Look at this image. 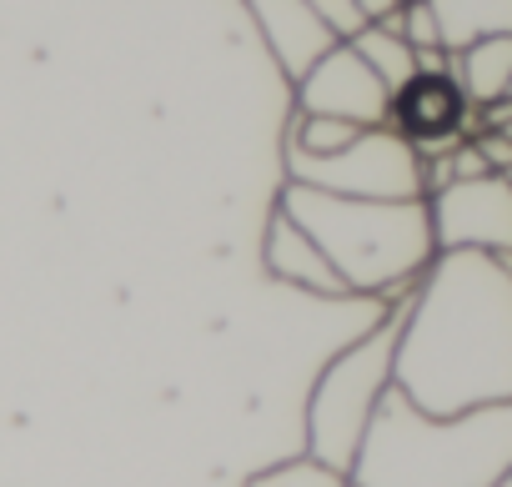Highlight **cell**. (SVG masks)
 Masks as SVG:
<instances>
[{
  "mask_svg": "<svg viewBox=\"0 0 512 487\" xmlns=\"http://www.w3.org/2000/svg\"><path fill=\"white\" fill-rule=\"evenodd\" d=\"M452 51L482 36H512V0H432Z\"/></svg>",
  "mask_w": 512,
  "mask_h": 487,
  "instance_id": "13",
  "label": "cell"
},
{
  "mask_svg": "<svg viewBox=\"0 0 512 487\" xmlns=\"http://www.w3.org/2000/svg\"><path fill=\"white\" fill-rule=\"evenodd\" d=\"M352 46H357V56L382 76V86H387L392 96L422 71V51H417L392 21H372V26H362V31L352 36Z\"/></svg>",
  "mask_w": 512,
  "mask_h": 487,
  "instance_id": "12",
  "label": "cell"
},
{
  "mask_svg": "<svg viewBox=\"0 0 512 487\" xmlns=\"http://www.w3.org/2000/svg\"><path fill=\"white\" fill-rule=\"evenodd\" d=\"M241 6L256 21V31H262L272 61L282 66V76L292 86L337 46V36L327 31V21L317 16L312 0H241Z\"/></svg>",
  "mask_w": 512,
  "mask_h": 487,
  "instance_id": "10",
  "label": "cell"
},
{
  "mask_svg": "<svg viewBox=\"0 0 512 487\" xmlns=\"http://www.w3.org/2000/svg\"><path fill=\"white\" fill-rule=\"evenodd\" d=\"M392 126L427 156L437 151H452L457 141L477 136L482 126V111L472 106L467 86L457 81V66L447 71H417L397 96H392Z\"/></svg>",
  "mask_w": 512,
  "mask_h": 487,
  "instance_id": "7",
  "label": "cell"
},
{
  "mask_svg": "<svg viewBox=\"0 0 512 487\" xmlns=\"http://www.w3.org/2000/svg\"><path fill=\"white\" fill-rule=\"evenodd\" d=\"M292 91H297V111L302 116H337V121H357V126H392V91L357 56L352 41H337Z\"/></svg>",
  "mask_w": 512,
  "mask_h": 487,
  "instance_id": "8",
  "label": "cell"
},
{
  "mask_svg": "<svg viewBox=\"0 0 512 487\" xmlns=\"http://www.w3.org/2000/svg\"><path fill=\"white\" fill-rule=\"evenodd\" d=\"M507 96H512V91H507Z\"/></svg>",
  "mask_w": 512,
  "mask_h": 487,
  "instance_id": "20",
  "label": "cell"
},
{
  "mask_svg": "<svg viewBox=\"0 0 512 487\" xmlns=\"http://www.w3.org/2000/svg\"><path fill=\"white\" fill-rule=\"evenodd\" d=\"M512 467V402L472 412H427L402 387L387 392L362 457L357 487H492Z\"/></svg>",
  "mask_w": 512,
  "mask_h": 487,
  "instance_id": "2",
  "label": "cell"
},
{
  "mask_svg": "<svg viewBox=\"0 0 512 487\" xmlns=\"http://www.w3.org/2000/svg\"><path fill=\"white\" fill-rule=\"evenodd\" d=\"M492 487H512V467H507V472H502V477H497Z\"/></svg>",
  "mask_w": 512,
  "mask_h": 487,
  "instance_id": "19",
  "label": "cell"
},
{
  "mask_svg": "<svg viewBox=\"0 0 512 487\" xmlns=\"http://www.w3.org/2000/svg\"><path fill=\"white\" fill-rule=\"evenodd\" d=\"M262 262L267 272L282 282V287H297V292H312V297H327V302H342L352 297L347 277L337 272V262L327 257L322 241L277 201L272 216H267V241H262Z\"/></svg>",
  "mask_w": 512,
  "mask_h": 487,
  "instance_id": "9",
  "label": "cell"
},
{
  "mask_svg": "<svg viewBox=\"0 0 512 487\" xmlns=\"http://www.w3.org/2000/svg\"><path fill=\"white\" fill-rule=\"evenodd\" d=\"M457 81L467 86L472 106H497L512 91V36H482L472 46L457 51Z\"/></svg>",
  "mask_w": 512,
  "mask_h": 487,
  "instance_id": "11",
  "label": "cell"
},
{
  "mask_svg": "<svg viewBox=\"0 0 512 487\" xmlns=\"http://www.w3.org/2000/svg\"><path fill=\"white\" fill-rule=\"evenodd\" d=\"M357 6H362V16H367V21H397L407 0H357Z\"/></svg>",
  "mask_w": 512,
  "mask_h": 487,
  "instance_id": "18",
  "label": "cell"
},
{
  "mask_svg": "<svg viewBox=\"0 0 512 487\" xmlns=\"http://www.w3.org/2000/svg\"><path fill=\"white\" fill-rule=\"evenodd\" d=\"M437 252H497L512 257V176L487 171L472 181H452L427 196Z\"/></svg>",
  "mask_w": 512,
  "mask_h": 487,
  "instance_id": "6",
  "label": "cell"
},
{
  "mask_svg": "<svg viewBox=\"0 0 512 487\" xmlns=\"http://www.w3.org/2000/svg\"><path fill=\"white\" fill-rule=\"evenodd\" d=\"M352 487H357V482H352Z\"/></svg>",
  "mask_w": 512,
  "mask_h": 487,
  "instance_id": "21",
  "label": "cell"
},
{
  "mask_svg": "<svg viewBox=\"0 0 512 487\" xmlns=\"http://www.w3.org/2000/svg\"><path fill=\"white\" fill-rule=\"evenodd\" d=\"M392 26H397L422 56H427V51H452L447 36H442V21H437V6H432V0H407L402 16H397Z\"/></svg>",
  "mask_w": 512,
  "mask_h": 487,
  "instance_id": "16",
  "label": "cell"
},
{
  "mask_svg": "<svg viewBox=\"0 0 512 487\" xmlns=\"http://www.w3.org/2000/svg\"><path fill=\"white\" fill-rule=\"evenodd\" d=\"M312 6H317V16L327 21V31H332L337 41H352L362 26H372V21L362 16L357 0H312Z\"/></svg>",
  "mask_w": 512,
  "mask_h": 487,
  "instance_id": "17",
  "label": "cell"
},
{
  "mask_svg": "<svg viewBox=\"0 0 512 487\" xmlns=\"http://www.w3.org/2000/svg\"><path fill=\"white\" fill-rule=\"evenodd\" d=\"M397 387L427 412L512 402V257L437 252L402 297Z\"/></svg>",
  "mask_w": 512,
  "mask_h": 487,
  "instance_id": "1",
  "label": "cell"
},
{
  "mask_svg": "<svg viewBox=\"0 0 512 487\" xmlns=\"http://www.w3.org/2000/svg\"><path fill=\"white\" fill-rule=\"evenodd\" d=\"M282 166H287V181H302L332 196H382V201L427 196V161L397 126H367L352 146L327 151V156L282 141Z\"/></svg>",
  "mask_w": 512,
  "mask_h": 487,
  "instance_id": "5",
  "label": "cell"
},
{
  "mask_svg": "<svg viewBox=\"0 0 512 487\" xmlns=\"http://www.w3.org/2000/svg\"><path fill=\"white\" fill-rule=\"evenodd\" d=\"M362 131H367V126H357V121H337V116H302V111H292L287 141H292V146H302V151H317V156H327V151H342V146H352Z\"/></svg>",
  "mask_w": 512,
  "mask_h": 487,
  "instance_id": "15",
  "label": "cell"
},
{
  "mask_svg": "<svg viewBox=\"0 0 512 487\" xmlns=\"http://www.w3.org/2000/svg\"><path fill=\"white\" fill-rule=\"evenodd\" d=\"M402 297L382 302L377 322L347 342L337 357H327V367L312 382L307 397V452L352 472L362 457V442L387 402V392L397 387V347H402Z\"/></svg>",
  "mask_w": 512,
  "mask_h": 487,
  "instance_id": "4",
  "label": "cell"
},
{
  "mask_svg": "<svg viewBox=\"0 0 512 487\" xmlns=\"http://www.w3.org/2000/svg\"><path fill=\"white\" fill-rule=\"evenodd\" d=\"M337 262L352 297L397 302L407 297L427 267L437 262V231H432V201H382V196H332L302 181H287L277 196Z\"/></svg>",
  "mask_w": 512,
  "mask_h": 487,
  "instance_id": "3",
  "label": "cell"
},
{
  "mask_svg": "<svg viewBox=\"0 0 512 487\" xmlns=\"http://www.w3.org/2000/svg\"><path fill=\"white\" fill-rule=\"evenodd\" d=\"M246 487H352V472L302 452V457H287L277 467H262V472H251Z\"/></svg>",
  "mask_w": 512,
  "mask_h": 487,
  "instance_id": "14",
  "label": "cell"
}]
</instances>
